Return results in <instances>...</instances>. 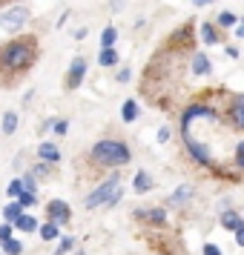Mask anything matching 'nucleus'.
Wrapping results in <instances>:
<instances>
[{
    "mask_svg": "<svg viewBox=\"0 0 244 255\" xmlns=\"http://www.w3.org/2000/svg\"><path fill=\"white\" fill-rule=\"evenodd\" d=\"M201 40L207 43V46H216L221 37H219V32H216V26L213 23H201Z\"/></svg>",
    "mask_w": 244,
    "mask_h": 255,
    "instance_id": "ddd939ff",
    "label": "nucleus"
},
{
    "mask_svg": "<svg viewBox=\"0 0 244 255\" xmlns=\"http://www.w3.org/2000/svg\"><path fill=\"white\" fill-rule=\"evenodd\" d=\"M236 163H239V169H244V152H236Z\"/></svg>",
    "mask_w": 244,
    "mask_h": 255,
    "instance_id": "72a5a7b5",
    "label": "nucleus"
},
{
    "mask_svg": "<svg viewBox=\"0 0 244 255\" xmlns=\"http://www.w3.org/2000/svg\"><path fill=\"white\" fill-rule=\"evenodd\" d=\"M20 192H23V181H20V178H12V181H9V186H6V195L17 198Z\"/></svg>",
    "mask_w": 244,
    "mask_h": 255,
    "instance_id": "b1692460",
    "label": "nucleus"
},
{
    "mask_svg": "<svg viewBox=\"0 0 244 255\" xmlns=\"http://www.w3.org/2000/svg\"><path fill=\"white\" fill-rule=\"evenodd\" d=\"M230 118H233V124H236L239 129H244V95H239V98L233 101Z\"/></svg>",
    "mask_w": 244,
    "mask_h": 255,
    "instance_id": "1a4fd4ad",
    "label": "nucleus"
},
{
    "mask_svg": "<svg viewBox=\"0 0 244 255\" xmlns=\"http://www.w3.org/2000/svg\"><path fill=\"white\" fill-rule=\"evenodd\" d=\"M236 152H244V140H242V143H239V146H236Z\"/></svg>",
    "mask_w": 244,
    "mask_h": 255,
    "instance_id": "e433bc0d",
    "label": "nucleus"
},
{
    "mask_svg": "<svg viewBox=\"0 0 244 255\" xmlns=\"http://www.w3.org/2000/svg\"><path fill=\"white\" fill-rule=\"evenodd\" d=\"M118 81L127 83V81H129V69H121V72H118Z\"/></svg>",
    "mask_w": 244,
    "mask_h": 255,
    "instance_id": "2f4dec72",
    "label": "nucleus"
},
{
    "mask_svg": "<svg viewBox=\"0 0 244 255\" xmlns=\"http://www.w3.org/2000/svg\"><path fill=\"white\" fill-rule=\"evenodd\" d=\"M20 181H23V189H29V192H37L35 175H23V178H20Z\"/></svg>",
    "mask_w": 244,
    "mask_h": 255,
    "instance_id": "bb28decb",
    "label": "nucleus"
},
{
    "mask_svg": "<svg viewBox=\"0 0 244 255\" xmlns=\"http://www.w3.org/2000/svg\"><path fill=\"white\" fill-rule=\"evenodd\" d=\"M14 201H17L20 207H35V201H37V192H29V189H23V192H20V195L14 198Z\"/></svg>",
    "mask_w": 244,
    "mask_h": 255,
    "instance_id": "5701e85b",
    "label": "nucleus"
},
{
    "mask_svg": "<svg viewBox=\"0 0 244 255\" xmlns=\"http://www.w3.org/2000/svg\"><path fill=\"white\" fill-rule=\"evenodd\" d=\"M9 235H12V224L6 221V224H0V241H3V238H9Z\"/></svg>",
    "mask_w": 244,
    "mask_h": 255,
    "instance_id": "c85d7f7f",
    "label": "nucleus"
},
{
    "mask_svg": "<svg viewBox=\"0 0 244 255\" xmlns=\"http://www.w3.org/2000/svg\"><path fill=\"white\" fill-rule=\"evenodd\" d=\"M20 212H23V207H20V204L14 201V204H9V207L3 209V218L9 221V224H14V221L20 218Z\"/></svg>",
    "mask_w": 244,
    "mask_h": 255,
    "instance_id": "412c9836",
    "label": "nucleus"
},
{
    "mask_svg": "<svg viewBox=\"0 0 244 255\" xmlns=\"http://www.w3.org/2000/svg\"><path fill=\"white\" fill-rule=\"evenodd\" d=\"M132 189H135L138 195L150 192V189H152V178H150L147 172H138V175H135V181H132Z\"/></svg>",
    "mask_w": 244,
    "mask_h": 255,
    "instance_id": "f8f14e48",
    "label": "nucleus"
},
{
    "mask_svg": "<svg viewBox=\"0 0 244 255\" xmlns=\"http://www.w3.org/2000/svg\"><path fill=\"white\" fill-rule=\"evenodd\" d=\"M236 244H239V247H244V224L236 230Z\"/></svg>",
    "mask_w": 244,
    "mask_h": 255,
    "instance_id": "7c9ffc66",
    "label": "nucleus"
},
{
    "mask_svg": "<svg viewBox=\"0 0 244 255\" xmlns=\"http://www.w3.org/2000/svg\"><path fill=\"white\" fill-rule=\"evenodd\" d=\"M121 118H124L127 124H132V121L138 118V104H135V101H124V106H121Z\"/></svg>",
    "mask_w": 244,
    "mask_h": 255,
    "instance_id": "a211bd4d",
    "label": "nucleus"
},
{
    "mask_svg": "<svg viewBox=\"0 0 244 255\" xmlns=\"http://www.w3.org/2000/svg\"><path fill=\"white\" fill-rule=\"evenodd\" d=\"M204 255H221V250L216 244H207V247H204Z\"/></svg>",
    "mask_w": 244,
    "mask_h": 255,
    "instance_id": "c756f323",
    "label": "nucleus"
},
{
    "mask_svg": "<svg viewBox=\"0 0 244 255\" xmlns=\"http://www.w3.org/2000/svg\"><path fill=\"white\" fill-rule=\"evenodd\" d=\"M37 58V43L35 37H20V40H12L0 49V66L9 72H26Z\"/></svg>",
    "mask_w": 244,
    "mask_h": 255,
    "instance_id": "f257e3e1",
    "label": "nucleus"
},
{
    "mask_svg": "<svg viewBox=\"0 0 244 255\" xmlns=\"http://www.w3.org/2000/svg\"><path fill=\"white\" fill-rule=\"evenodd\" d=\"M86 78V60L83 58H75L69 63V72H66V89H78Z\"/></svg>",
    "mask_w": 244,
    "mask_h": 255,
    "instance_id": "423d86ee",
    "label": "nucleus"
},
{
    "mask_svg": "<svg viewBox=\"0 0 244 255\" xmlns=\"http://www.w3.org/2000/svg\"><path fill=\"white\" fill-rule=\"evenodd\" d=\"M242 20V26H239V37H244V17H239Z\"/></svg>",
    "mask_w": 244,
    "mask_h": 255,
    "instance_id": "c9c22d12",
    "label": "nucleus"
},
{
    "mask_svg": "<svg viewBox=\"0 0 244 255\" xmlns=\"http://www.w3.org/2000/svg\"><path fill=\"white\" fill-rule=\"evenodd\" d=\"M46 212H49V221L58 224V227H66L69 218H72V209H69L66 201H52V204L46 207Z\"/></svg>",
    "mask_w": 244,
    "mask_h": 255,
    "instance_id": "39448f33",
    "label": "nucleus"
},
{
    "mask_svg": "<svg viewBox=\"0 0 244 255\" xmlns=\"http://www.w3.org/2000/svg\"><path fill=\"white\" fill-rule=\"evenodd\" d=\"M196 6H207V3H213V0H193Z\"/></svg>",
    "mask_w": 244,
    "mask_h": 255,
    "instance_id": "f704fd0d",
    "label": "nucleus"
},
{
    "mask_svg": "<svg viewBox=\"0 0 244 255\" xmlns=\"http://www.w3.org/2000/svg\"><path fill=\"white\" fill-rule=\"evenodd\" d=\"M37 158L46 163H58L60 161V149L55 146V143H49V140H43L40 146H37Z\"/></svg>",
    "mask_w": 244,
    "mask_h": 255,
    "instance_id": "0eeeda50",
    "label": "nucleus"
},
{
    "mask_svg": "<svg viewBox=\"0 0 244 255\" xmlns=\"http://www.w3.org/2000/svg\"><path fill=\"white\" fill-rule=\"evenodd\" d=\"M72 247H75V238H72V235H66V238H60V244L55 247V255H66Z\"/></svg>",
    "mask_w": 244,
    "mask_h": 255,
    "instance_id": "393cba45",
    "label": "nucleus"
},
{
    "mask_svg": "<svg viewBox=\"0 0 244 255\" xmlns=\"http://www.w3.org/2000/svg\"><path fill=\"white\" fill-rule=\"evenodd\" d=\"M58 232H60V227L49 221V224H43V227H40V238H43V241H55V238H58Z\"/></svg>",
    "mask_w": 244,
    "mask_h": 255,
    "instance_id": "aec40b11",
    "label": "nucleus"
},
{
    "mask_svg": "<svg viewBox=\"0 0 244 255\" xmlns=\"http://www.w3.org/2000/svg\"><path fill=\"white\" fill-rule=\"evenodd\" d=\"M92 161L101 163V166H112V169H118V166H127L129 161H132V152H129V146L124 143V140H98L92 146Z\"/></svg>",
    "mask_w": 244,
    "mask_h": 255,
    "instance_id": "f03ea898",
    "label": "nucleus"
},
{
    "mask_svg": "<svg viewBox=\"0 0 244 255\" xmlns=\"http://www.w3.org/2000/svg\"><path fill=\"white\" fill-rule=\"evenodd\" d=\"M216 23H219V26H236V23H239V14H233V12H221L219 17H216Z\"/></svg>",
    "mask_w": 244,
    "mask_h": 255,
    "instance_id": "a878e982",
    "label": "nucleus"
},
{
    "mask_svg": "<svg viewBox=\"0 0 244 255\" xmlns=\"http://www.w3.org/2000/svg\"><path fill=\"white\" fill-rule=\"evenodd\" d=\"M221 227H224V230H239V227H242V218H239V212H224V215H221Z\"/></svg>",
    "mask_w": 244,
    "mask_h": 255,
    "instance_id": "2eb2a0df",
    "label": "nucleus"
},
{
    "mask_svg": "<svg viewBox=\"0 0 244 255\" xmlns=\"http://www.w3.org/2000/svg\"><path fill=\"white\" fill-rule=\"evenodd\" d=\"M190 198H193V186L184 184V186H178V189H175L173 195H170V204L181 207V204H184V201H190Z\"/></svg>",
    "mask_w": 244,
    "mask_h": 255,
    "instance_id": "9b49d317",
    "label": "nucleus"
},
{
    "mask_svg": "<svg viewBox=\"0 0 244 255\" xmlns=\"http://www.w3.org/2000/svg\"><path fill=\"white\" fill-rule=\"evenodd\" d=\"M135 218L150 221V224H164V221H167V212H164V209H138Z\"/></svg>",
    "mask_w": 244,
    "mask_h": 255,
    "instance_id": "6e6552de",
    "label": "nucleus"
},
{
    "mask_svg": "<svg viewBox=\"0 0 244 255\" xmlns=\"http://www.w3.org/2000/svg\"><path fill=\"white\" fill-rule=\"evenodd\" d=\"M0 247H3V253H6V255H20V253H23V244L17 241V238H12V235H9V238H3Z\"/></svg>",
    "mask_w": 244,
    "mask_h": 255,
    "instance_id": "4468645a",
    "label": "nucleus"
},
{
    "mask_svg": "<svg viewBox=\"0 0 244 255\" xmlns=\"http://www.w3.org/2000/svg\"><path fill=\"white\" fill-rule=\"evenodd\" d=\"M115 40H118V29H115V26H106L104 35H101V49L115 46Z\"/></svg>",
    "mask_w": 244,
    "mask_h": 255,
    "instance_id": "6ab92c4d",
    "label": "nucleus"
},
{
    "mask_svg": "<svg viewBox=\"0 0 244 255\" xmlns=\"http://www.w3.org/2000/svg\"><path fill=\"white\" fill-rule=\"evenodd\" d=\"M167 138H170V129H158V140H161V143H164V140H167Z\"/></svg>",
    "mask_w": 244,
    "mask_h": 255,
    "instance_id": "473e14b6",
    "label": "nucleus"
},
{
    "mask_svg": "<svg viewBox=\"0 0 244 255\" xmlns=\"http://www.w3.org/2000/svg\"><path fill=\"white\" fill-rule=\"evenodd\" d=\"M121 201V175H109L104 184L98 186V189H92L89 192V198L83 201V207L86 209H98V207H112V204H118Z\"/></svg>",
    "mask_w": 244,
    "mask_h": 255,
    "instance_id": "7ed1b4c3",
    "label": "nucleus"
},
{
    "mask_svg": "<svg viewBox=\"0 0 244 255\" xmlns=\"http://www.w3.org/2000/svg\"><path fill=\"white\" fill-rule=\"evenodd\" d=\"M210 60H207V55H196L193 58V75H210Z\"/></svg>",
    "mask_w": 244,
    "mask_h": 255,
    "instance_id": "dca6fc26",
    "label": "nucleus"
},
{
    "mask_svg": "<svg viewBox=\"0 0 244 255\" xmlns=\"http://www.w3.org/2000/svg\"><path fill=\"white\" fill-rule=\"evenodd\" d=\"M52 129H55V135H66L69 124H66V121H55V124H52Z\"/></svg>",
    "mask_w": 244,
    "mask_h": 255,
    "instance_id": "cd10ccee",
    "label": "nucleus"
},
{
    "mask_svg": "<svg viewBox=\"0 0 244 255\" xmlns=\"http://www.w3.org/2000/svg\"><path fill=\"white\" fill-rule=\"evenodd\" d=\"M12 227L14 230H20V232H35L37 230V218L35 215H23V212H20V218L14 221Z\"/></svg>",
    "mask_w": 244,
    "mask_h": 255,
    "instance_id": "9d476101",
    "label": "nucleus"
},
{
    "mask_svg": "<svg viewBox=\"0 0 244 255\" xmlns=\"http://www.w3.org/2000/svg\"><path fill=\"white\" fill-rule=\"evenodd\" d=\"M14 129H17V112H6V115H3V132L12 135Z\"/></svg>",
    "mask_w": 244,
    "mask_h": 255,
    "instance_id": "4be33fe9",
    "label": "nucleus"
},
{
    "mask_svg": "<svg viewBox=\"0 0 244 255\" xmlns=\"http://www.w3.org/2000/svg\"><path fill=\"white\" fill-rule=\"evenodd\" d=\"M29 23V9L23 6H12V9H6V12H0V29L3 32H20L23 26Z\"/></svg>",
    "mask_w": 244,
    "mask_h": 255,
    "instance_id": "20e7f679",
    "label": "nucleus"
},
{
    "mask_svg": "<svg viewBox=\"0 0 244 255\" xmlns=\"http://www.w3.org/2000/svg\"><path fill=\"white\" fill-rule=\"evenodd\" d=\"M98 63H101V66H115V63H118V52H115V46L101 49V55H98Z\"/></svg>",
    "mask_w": 244,
    "mask_h": 255,
    "instance_id": "f3484780",
    "label": "nucleus"
}]
</instances>
